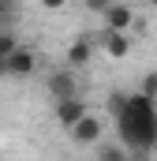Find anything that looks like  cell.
<instances>
[{
  "label": "cell",
  "mask_w": 157,
  "mask_h": 161,
  "mask_svg": "<svg viewBox=\"0 0 157 161\" xmlns=\"http://www.w3.org/2000/svg\"><path fill=\"white\" fill-rule=\"evenodd\" d=\"M157 97L135 90L127 105L116 113V135L120 142L131 150V158H150L157 150Z\"/></svg>",
  "instance_id": "6da1fadb"
},
{
  "label": "cell",
  "mask_w": 157,
  "mask_h": 161,
  "mask_svg": "<svg viewBox=\"0 0 157 161\" xmlns=\"http://www.w3.org/2000/svg\"><path fill=\"white\" fill-rule=\"evenodd\" d=\"M45 94L56 101H68V97H78V79H75V68H64V71H52L45 79Z\"/></svg>",
  "instance_id": "7a4b0ae2"
},
{
  "label": "cell",
  "mask_w": 157,
  "mask_h": 161,
  "mask_svg": "<svg viewBox=\"0 0 157 161\" xmlns=\"http://www.w3.org/2000/svg\"><path fill=\"white\" fill-rule=\"evenodd\" d=\"M34 68H38V60H34V53L23 49V45L4 60V75H11V79H26V75H34Z\"/></svg>",
  "instance_id": "3957f363"
},
{
  "label": "cell",
  "mask_w": 157,
  "mask_h": 161,
  "mask_svg": "<svg viewBox=\"0 0 157 161\" xmlns=\"http://www.w3.org/2000/svg\"><path fill=\"white\" fill-rule=\"evenodd\" d=\"M101 131H105V127H101V120H97L94 113H86V116H82V120H78L75 127L68 131V135L75 139L78 146H97V139H101Z\"/></svg>",
  "instance_id": "277c9868"
},
{
  "label": "cell",
  "mask_w": 157,
  "mask_h": 161,
  "mask_svg": "<svg viewBox=\"0 0 157 161\" xmlns=\"http://www.w3.org/2000/svg\"><path fill=\"white\" fill-rule=\"evenodd\" d=\"M86 113H90V109H86L82 94H78V97H68V101H56V124H60V127H68V131H71Z\"/></svg>",
  "instance_id": "5b68a950"
},
{
  "label": "cell",
  "mask_w": 157,
  "mask_h": 161,
  "mask_svg": "<svg viewBox=\"0 0 157 161\" xmlns=\"http://www.w3.org/2000/svg\"><path fill=\"white\" fill-rule=\"evenodd\" d=\"M97 41H101V49H105L109 56H127V53H131L127 30H112V26H105V30L97 34Z\"/></svg>",
  "instance_id": "8992f818"
},
{
  "label": "cell",
  "mask_w": 157,
  "mask_h": 161,
  "mask_svg": "<svg viewBox=\"0 0 157 161\" xmlns=\"http://www.w3.org/2000/svg\"><path fill=\"white\" fill-rule=\"evenodd\" d=\"M131 23H135L131 4H120V0H112V4H109V11H105V26H112V30H127Z\"/></svg>",
  "instance_id": "52a82bcc"
},
{
  "label": "cell",
  "mask_w": 157,
  "mask_h": 161,
  "mask_svg": "<svg viewBox=\"0 0 157 161\" xmlns=\"http://www.w3.org/2000/svg\"><path fill=\"white\" fill-rule=\"evenodd\" d=\"M94 56V38H75L68 45V68H86Z\"/></svg>",
  "instance_id": "ba28073f"
},
{
  "label": "cell",
  "mask_w": 157,
  "mask_h": 161,
  "mask_svg": "<svg viewBox=\"0 0 157 161\" xmlns=\"http://www.w3.org/2000/svg\"><path fill=\"white\" fill-rule=\"evenodd\" d=\"M97 158H101V161H123V158H131V150H127V146H112V142H101V139H97Z\"/></svg>",
  "instance_id": "9c48e42d"
},
{
  "label": "cell",
  "mask_w": 157,
  "mask_h": 161,
  "mask_svg": "<svg viewBox=\"0 0 157 161\" xmlns=\"http://www.w3.org/2000/svg\"><path fill=\"white\" fill-rule=\"evenodd\" d=\"M15 49H19L15 34H11V30H0V75H4V60H8V56H11Z\"/></svg>",
  "instance_id": "30bf717a"
},
{
  "label": "cell",
  "mask_w": 157,
  "mask_h": 161,
  "mask_svg": "<svg viewBox=\"0 0 157 161\" xmlns=\"http://www.w3.org/2000/svg\"><path fill=\"white\" fill-rule=\"evenodd\" d=\"M109 4H112V0H82V8H86V11H94V15H105V11H109Z\"/></svg>",
  "instance_id": "8fae6325"
},
{
  "label": "cell",
  "mask_w": 157,
  "mask_h": 161,
  "mask_svg": "<svg viewBox=\"0 0 157 161\" xmlns=\"http://www.w3.org/2000/svg\"><path fill=\"white\" fill-rule=\"evenodd\" d=\"M142 94H150V97H157V71H150L146 79H142V86H138Z\"/></svg>",
  "instance_id": "7c38bea8"
},
{
  "label": "cell",
  "mask_w": 157,
  "mask_h": 161,
  "mask_svg": "<svg viewBox=\"0 0 157 161\" xmlns=\"http://www.w3.org/2000/svg\"><path fill=\"white\" fill-rule=\"evenodd\" d=\"M123 105H127V94H109V109H112V116H116Z\"/></svg>",
  "instance_id": "4fadbf2b"
},
{
  "label": "cell",
  "mask_w": 157,
  "mask_h": 161,
  "mask_svg": "<svg viewBox=\"0 0 157 161\" xmlns=\"http://www.w3.org/2000/svg\"><path fill=\"white\" fill-rule=\"evenodd\" d=\"M64 4H68V0H41V8H49V11H60Z\"/></svg>",
  "instance_id": "5bb4252c"
},
{
  "label": "cell",
  "mask_w": 157,
  "mask_h": 161,
  "mask_svg": "<svg viewBox=\"0 0 157 161\" xmlns=\"http://www.w3.org/2000/svg\"><path fill=\"white\" fill-rule=\"evenodd\" d=\"M4 11H11V8H8V0H0V26L8 23V15H4Z\"/></svg>",
  "instance_id": "9a60e30c"
},
{
  "label": "cell",
  "mask_w": 157,
  "mask_h": 161,
  "mask_svg": "<svg viewBox=\"0 0 157 161\" xmlns=\"http://www.w3.org/2000/svg\"><path fill=\"white\" fill-rule=\"evenodd\" d=\"M150 4H154V8H157V0H150Z\"/></svg>",
  "instance_id": "2e32d148"
}]
</instances>
